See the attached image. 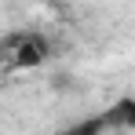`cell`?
Instances as JSON below:
<instances>
[{"label":"cell","instance_id":"1","mask_svg":"<svg viewBox=\"0 0 135 135\" xmlns=\"http://www.w3.org/2000/svg\"><path fill=\"white\" fill-rule=\"evenodd\" d=\"M47 59H51V44L40 33H33V29L0 33V80L29 73V69H40Z\"/></svg>","mask_w":135,"mask_h":135},{"label":"cell","instance_id":"2","mask_svg":"<svg viewBox=\"0 0 135 135\" xmlns=\"http://www.w3.org/2000/svg\"><path fill=\"white\" fill-rule=\"evenodd\" d=\"M29 4H55V0H29Z\"/></svg>","mask_w":135,"mask_h":135}]
</instances>
